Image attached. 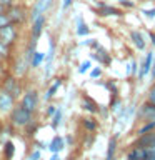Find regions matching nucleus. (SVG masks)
Wrapping results in <instances>:
<instances>
[{
  "label": "nucleus",
  "mask_w": 155,
  "mask_h": 160,
  "mask_svg": "<svg viewBox=\"0 0 155 160\" xmlns=\"http://www.w3.org/2000/svg\"><path fill=\"white\" fill-rule=\"evenodd\" d=\"M7 65H8V72L17 75L18 78H25L30 72V63L22 52L10 55V58L7 60Z\"/></svg>",
  "instance_id": "f257e3e1"
},
{
  "label": "nucleus",
  "mask_w": 155,
  "mask_h": 160,
  "mask_svg": "<svg viewBox=\"0 0 155 160\" xmlns=\"http://www.w3.org/2000/svg\"><path fill=\"white\" fill-rule=\"evenodd\" d=\"M5 13L8 17V22L15 25V27L22 28L23 25L28 23V10L25 8V5L17 3L15 2L13 5H10L8 8H5Z\"/></svg>",
  "instance_id": "f03ea898"
},
{
  "label": "nucleus",
  "mask_w": 155,
  "mask_h": 160,
  "mask_svg": "<svg viewBox=\"0 0 155 160\" xmlns=\"http://www.w3.org/2000/svg\"><path fill=\"white\" fill-rule=\"evenodd\" d=\"M23 78H18L17 75H13L12 72H5L3 73V77L0 78V87L5 88V90H8L10 93L13 95L15 98H17V102H18V98H20V95L23 93Z\"/></svg>",
  "instance_id": "7ed1b4c3"
},
{
  "label": "nucleus",
  "mask_w": 155,
  "mask_h": 160,
  "mask_svg": "<svg viewBox=\"0 0 155 160\" xmlns=\"http://www.w3.org/2000/svg\"><path fill=\"white\" fill-rule=\"evenodd\" d=\"M18 103L22 105L25 110H28L30 113L35 115L37 110H38V105H40V92H38V88H35V87L25 88L23 93L20 95V98H18Z\"/></svg>",
  "instance_id": "20e7f679"
},
{
  "label": "nucleus",
  "mask_w": 155,
  "mask_h": 160,
  "mask_svg": "<svg viewBox=\"0 0 155 160\" xmlns=\"http://www.w3.org/2000/svg\"><path fill=\"white\" fill-rule=\"evenodd\" d=\"M33 117L35 115L30 113L28 110H25L20 103H15V107L10 110V113H8V123L12 125L13 128H23Z\"/></svg>",
  "instance_id": "39448f33"
},
{
  "label": "nucleus",
  "mask_w": 155,
  "mask_h": 160,
  "mask_svg": "<svg viewBox=\"0 0 155 160\" xmlns=\"http://www.w3.org/2000/svg\"><path fill=\"white\" fill-rule=\"evenodd\" d=\"M18 40H20V28L18 27H15L12 23H7L3 27H0V42L5 47L13 50L15 45L18 43Z\"/></svg>",
  "instance_id": "423d86ee"
},
{
  "label": "nucleus",
  "mask_w": 155,
  "mask_h": 160,
  "mask_svg": "<svg viewBox=\"0 0 155 160\" xmlns=\"http://www.w3.org/2000/svg\"><path fill=\"white\" fill-rule=\"evenodd\" d=\"M95 15H98V17H117V18H122L123 17V10L120 7H115V5H110L107 2H103V0H95V8H92Z\"/></svg>",
  "instance_id": "0eeeda50"
},
{
  "label": "nucleus",
  "mask_w": 155,
  "mask_h": 160,
  "mask_svg": "<svg viewBox=\"0 0 155 160\" xmlns=\"http://www.w3.org/2000/svg\"><path fill=\"white\" fill-rule=\"evenodd\" d=\"M48 22V15H38L37 18L30 20V27H28V38L33 40H40V37L45 32V27H47Z\"/></svg>",
  "instance_id": "6e6552de"
},
{
  "label": "nucleus",
  "mask_w": 155,
  "mask_h": 160,
  "mask_svg": "<svg viewBox=\"0 0 155 160\" xmlns=\"http://www.w3.org/2000/svg\"><path fill=\"white\" fill-rule=\"evenodd\" d=\"M55 5V0H35L32 8L28 10V22L37 18L38 15H48Z\"/></svg>",
  "instance_id": "1a4fd4ad"
},
{
  "label": "nucleus",
  "mask_w": 155,
  "mask_h": 160,
  "mask_svg": "<svg viewBox=\"0 0 155 160\" xmlns=\"http://www.w3.org/2000/svg\"><path fill=\"white\" fill-rule=\"evenodd\" d=\"M88 58L95 60V62H97L98 65H102V67H110V65H112V60H113L112 53H110L103 45H100V47H97L95 50H90Z\"/></svg>",
  "instance_id": "9d476101"
},
{
  "label": "nucleus",
  "mask_w": 155,
  "mask_h": 160,
  "mask_svg": "<svg viewBox=\"0 0 155 160\" xmlns=\"http://www.w3.org/2000/svg\"><path fill=\"white\" fill-rule=\"evenodd\" d=\"M15 103H17V98L8 90L0 87V115H8L10 110L15 107Z\"/></svg>",
  "instance_id": "9b49d317"
},
{
  "label": "nucleus",
  "mask_w": 155,
  "mask_h": 160,
  "mask_svg": "<svg viewBox=\"0 0 155 160\" xmlns=\"http://www.w3.org/2000/svg\"><path fill=\"white\" fill-rule=\"evenodd\" d=\"M153 53H155L153 50H145L143 58L140 60V63H138V72H137L138 82H142V80L150 73V68H152V60H153Z\"/></svg>",
  "instance_id": "f8f14e48"
},
{
  "label": "nucleus",
  "mask_w": 155,
  "mask_h": 160,
  "mask_svg": "<svg viewBox=\"0 0 155 160\" xmlns=\"http://www.w3.org/2000/svg\"><path fill=\"white\" fill-rule=\"evenodd\" d=\"M128 38H130L132 45L138 50V52H145V50H147V38H145V33L142 32V30H135V28L130 30Z\"/></svg>",
  "instance_id": "ddd939ff"
},
{
  "label": "nucleus",
  "mask_w": 155,
  "mask_h": 160,
  "mask_svg": "<svg viewBox=\"0 0 155 160\" xmlns=\"http://www.w3.org/2000/svg\"><path fill=\"white\" fill-rule=\"evenodd\" d=\"M63 85V78L62 77H55V78H52V83L48 85L47 88H45V93L42 95V98H43V102H52V98L57 95V92H58V88Z\"/></svg>",
  "instance_id": "4468645a"
},
{
  "label": "nucleus",
  "mask_w": 155,
  "mask_h": 160,
  "mask_svg": "<svg viewBox=\"0 0 155 160\" xmlns=\"http://www.w3.org/2000/svg\"><path fill=\"white\" fill-rule=\"evenodd\" d=\"M80 107H82V110H85V112H88L90 115H97L100 105L95 102L90 95L82 93V95H80Z\"/></svg>",
  "instance_id": "2eb2a0df"
},
{
  "label": "nucleus",
  "mask_w": 155,
  "mask_h": 160,
  "mask_svg": "<svg viewBox=\"0 0 155 160\" xmlns=\"http://www.w3.org/2000/svg\"><path fill=\"white\" fill-rule=\"evenodd\" d=\"M90 33H92L90 25L85 22V18L82 15H77V17H75V35H77L78 38H85V37H88Z\"/></svg>",
  "instance_id": "dca6fc26"
},
{
  "label": "nucleus",
  "mask_w": 155,
  "mask_h": 160,
  "mask_svg": "<svg viewBox=\"0 0 155 160\" xmlns=\"http://www.w3.org/2000/svg\"><path fill=\"white\" fill-rule=\"evenodd\" d=\"M155 115V105L153 103H150V102H145L138 107V112H137V117L140 120H143V122H147V120H150Z\"/></svg>",
  "instance_id": "f3484780"
},
{
  "label": "nucleus",
  "mask_w": 155,
  "mask_h": 160,
  "mask_svg": "<svg viewBox=\"0 0 155 160\" xmlns=\"http://www.w3.org/2000/svg\"><path fill=\"white\" fill-rule=\"evenodd\" d=\"M65 147H67V143H65V138L62 137V135H53V138L47 143V150H50L52 153L63 152Z\"/></svg>",
  "instance_id": "a211bd4d"
},
{
  "label": "nucleus",
  "mask_w": 155,
  "mask_h": 160,
  "mask_svg": "<svg viewBox=\"0 0 155 160\" xmlns=\"http://www.w3.org/2000/svg\"><path fill=\"white\" fill-rule=\"evenodd\" d=\"M153 143H155V130L138 135V138L133 142L135 147H150V145H153Z\"/></svg>",
  "instance_id": "6ab92c4d"
},
{
  "label": "nucleus",
  "mask_w": 155,
  "mask_h": 160,
  "mask_svg": "<svg viewBox=\"0 0 155 160\" xmlns=\"http://www.w3.org/2000/svg\"><path fill=\"white\" fill-rule=\"evenodd\" d=\"M148 158V152L147 147H132V150L127 153V160H147Z\"/></svg>",
  "instance_id": "aec40b11"
},
{
  "label": "nucleus",
  "mask_w": 155,
  "mask_h": 160,
  "mask_svg": "<svg viewBox=\"0 0 155 160\" xmlns=\"http://www.w3.org/2000/svg\"><path fill=\"white\" fill-rule=\"evenodd\" d=\"M117 148H118V137L113 135L108 140V147H107V153H105V160H115L117 155Z\"/></svg>",
  "instance_id": "412c9836"
},
{
  "label": "nucleus",
  "mask_w": 155,
  "mask_h": 160,
  "mask_svg": "<svg viewBox=\"0 0 155 160\" xmlns=\"http://www.w3.org/2000/svg\"><path fill=\"white\" fill-rule=\"evenodd\" d=\"M62 120H63V107L62 105H57L53 115L50 117V127H52L53 130H57L60 125H62Z\"/></svg>",
  "instance_id": "4be33fe9"
},
{
  "label": "nucleus",
  "mask_w": 155,
  "mask_h": 160,
  "mask_svg": "<svg viewBox=\"0 0 155 160\" xmlns=\"http://www.w3.org/2000/svg\"><path fill=\"white\" fill-rule=\"evenodd\" d=\"M55 57H57V42H55V37H50L48 38V48L45 52L43 62H55Z\"/></svg>",
  "instance_id": "5701e85b"
},
{
  "label": "nucleus",
  "mask_w": 155,
  "mask_h": 160,
  "mask_svg": "<svg viewBox=\"0 0 155 160\" xmlns=\"http://www.w3.org/2000/svg\"><path fill=\"white\" fill-rule=\"evenodd\" d=\"M45 58V52H40V50H35L32 58H30V70H38L43 63Z\"/></svg>",
  "instance_id": "b1692460"
},
{
  "label": "nucleus",
  "mask_w": 155,
  "mask_h": 160,
  "mask_svg": "<svg viewBox=\"0 0 155 160\" xmlns=\"http://www.w3.org/2000/svg\"><path fill=\"white\" fill-rule=\"evenodd\" d=\"M23 130H25V135H27L28 138H32V137H35L37 135V132L40 130V123H38V120H35V117L30 120V122L23 127Z\"/></svg>",
  "instance_id": "393cba45"
},
{
  "label": "nucleus",
  "mask_w": 155,
  "mask_h": 160,
  "mask_svg": "<svg viewBox=\"0 0 155 160\" xmlns=\"http://www.w3.org/2000/svg\"><path fill=\"white\" fill-rule=\"evenodd\" d=\"M2 152H3V160H12L13 158V155H15V145L12 140H3V148H2Z\"/></svg>",
  "instance_id": "a878e982"
},
{
  "label": "nucleus",
  "mask_w": 155,
  "mask_h": 160,
  "mask_svg": "<svg viewBox=\"0 0 155 160\" xmlns=\"http://www.w3.org/2000/svg\"><path fill=\"white\" fill-rule=\"evenodd\" d=\"M82 127L87 130L88 133H93L95 130L98 128V120L93 117H83L82 118Z\"/></svg>",
  "instance_id": "bb28decb"
},
{
  "label": "nucleus",
  "mask_w": 155,
  "mask_h": 160,
  "mask_svg": "<svg viewBox=\"0 0 155 160\" xmlns=\"http://www.w3.org/2000/svg\"><path fill=\"white\" fill-rule=\"evenodd\" d=\"M108 110L115 115H118L123 110V102H122V98H120L118 95L117 97H112V100H110V103H108Z\"/></svg>",
  "instance_id": "cd10ccee"
},
{
  "label": "nucleus",
  "mask_w": 155,
  "mask_h": 160,
  "mask_svg": "<svg viewBox=\"0 0 155 160\" xmlns=\"http://www.w3.org/2000/svg\"><path fill=\"white\" fill-rule=\"evenodd\" d=\"M100 85H103V87L110 92L112 97H117L118 95V85H117V82H115L113 78H108V80H105V82H100Z\"/></svg>",
  "instance_id": "c85d7f7f"
},
{
  "label": "nucleus",
  "mask_w": 155,
  "mask_h": 160,
  "mask_svg": "<svg viewBox=\"0 0 155 160\" xmlns=\"http://www.w3.org/2000/svg\"><path fill=\"white\" fill-rule=\"evenodd\" d=\"M87 73H88L90 80H100L103 77V67H102V65H97V67H93V65H92V68H90Z\"/></svg>",
  "instance_id": "c756f323"
},
{
  "label": "nucleus",
  "mask_w": 155,
  "mask_h": 160,
  "mask_svg": "<svg viewBox=\"0 0 155 160\" xmlns=\"http://www.w3.org/2000/svg\"><path fill=\"white\" fill-rule=\"evenodd\" d=\"M92 65H93V63H92V60H90V58H85V60H82V62L78 63L77 72H78L80 75H85L90 68H92Z\"/></svg>",
  "instance_id": "7c9ffc66"
},
{
  "label": "nucleus",
  "mask_w": 155,
  "mask_h": 160,
  "mask_svg": "<svg viewBox=\"0 0 155 160\" xmlns=\"http://www.w3.org/2000/svg\"><path fill=\"white\" fill-rule=\"evenodd\" d=\"M118 2V7L122 10H133L137 8V2L135 0H117Z\"/></svg>",
  "instance_id": "2f4dec72"
},
{
  "label": "nucleus",
  "mask_w": 155,
  "mask_h": 160,
  "mask_svg": "<svg viewBox=\"0 0 155 160\" xmlns=\"http://www.w3.org/2000/svg\"><path fill=\"white\" fill-rule=\"evenodd\" d=\"M152 130H155V122H145L142 127H140L137 130V135H142V133H147V132H152Z\"/></svg>",
  "instance_id": "473e14b6"
},
{
  "label": "nucleus",
  "mask_w": 155,
  "mask_h": 160,
  "mask_svg": "<svg viewBox=\"0 0 155 160\" xmlns=\"http://www.w3.org/2000/svg\"><path fill=\"white\" fill-rule=\"evenodd\" d=\"M13 53V50H10L8 47H5V45L0 42V58L2 60H5V62H7V60L10 58V55Z\"/></svg>",
  "instance_id": "72a5a7b5"
},
{
  "label": "nucleus",
  "mask_w": 155,
  "mask_h": 160,
  "mask_svg": "<svg viewBox=\"0 0 155 160\" xmlns=\"http://www.w3.org/2000/svg\"><path fill=\"white\" fill-rule=\"evenodd\" d=\"M140 13H142L145 18L153 20L155 18V7H152V8H140Z\"/></svg>",
  "instance_id": "f704fd0d"
},
{
  "label": "nucleus",
  "mask_w": 155,
  "mask_h": 160,
  "mask_svg": "<svg viewBox=\"0 0 155 160\" xmlns=\"http://www.w3.org/2000/svg\"><path fill=\"white\" fill-rule=\"evenodd\" d=\"M27 160H42V150H38V148H32V152L28 153Z\"/></svg>",
  "instance_id": "c9c22d12"
},
{
  "label": "nucleus",
  "mask_w": 155,
  "mask_h": 160,
  "mask_svg": "<svg viewBox=\"0 0 155 160\" xmlns=\"http://www.w3.org/2000/svg\"><path fill=\"white\" fill-rule=\"evenodd\" d=\"M138 72V62L135 58H130V77H137Z\"/></svg>",
  "instance_id": "e433bc0d"
},
{
  "label": "nucleus",
  "mask_w": 155,
  "mask_h": 160,
  "mask_svg": "<svg viewBox=\"0 0 155 160\" xmlns=\"http://www.w3.org/2000/svg\"><path fill=\"white\" fill-rule=\"evenodd\" d=\"M147 102H150V103L155 105V82L152 83V87H150L148 92H147Z\"/></svg>",
  "instance_id": "4c0bfd02"
},
{
  "label": "nucleus",
  "mask_w": 155,
  "mask_h": 160,
  "mask_svg": "<svg viewBox=\"0 0 155 160\" xmlns=\"http://www.w3.org/2000/svg\"><path fill=\"white\" fill-rule=\"evenodd\" d=\"M73 2L75 0H62V2H60V10H62V12H67V10L73 5Z\"/></svg>",
  "instance_id": "58836bf2"
},
{
  "label": "nucleus",
  "mask_w": 155,
  "mask_h": 160,
  "mask_svg": "<svg viewBox=\"0 0 155 160\" xmlns=\"http://www.w3.org/2000/svg\"><path fill=\"white\" fill-rule=\"evenodd\" d=\"M55 108H57V105H53V103H50L48 102V105H47V108H45V117H52L53 115V112H55Z\"/></svg>",
  "instance_id": "ea45409f"
},
{
  "label": "nucleus",
  "mask_w": 155,
  "mask_h": 160,
  "mask_svg": "<svg viewBox=\"0 0 155 160\" xmlns=\"http://www.w3.org/2000/svg\"><path fill=\"white\" fill-rule=\"evenodd\" d=\"M7 23H10L8 17H7V13H5V10H2V12H0V27H3V25H7Z\"/></svg>",
  "instance_id": "a19ab883"
},
{
  "label": "nucleus",
  "mask_w": 155,
  "mask_h": 160,
  "mask_svg": "<svg viewBox=\"0 0 155 160\" xmlns=\"http://www.w3.org/2000/svg\"><path fill=\"white\" fill-rule=\"evenodd\" d=\"M33 145H35V148H38V150H47V143L42 142V140H33Z\"/></svg>",
  "instance_id": "79ce46f5"
},
{
  "label": "nucleus",
  "mask_w": 155,
  "mask_h": 160,
  "mask_svg": "<svg viewBox=\"0 0 155 160\" xmlns=\"http://www.w3.org/2000/svg\"><path fill=\"white\" fill-rule=\"evenodd\" d=\"M13 3H15V0H0V7H2L3 10L8 8L10 5H13Z\"/></svg>",
  "instance_id": "37998d69"
},
{
  "label": "nucleus",
  "mask_w": 155,
  "mask_h": 160,
  "mask_svg": "<svg viewBox=\"0 0 155 160\" xmlns=\"http://www.w3.org/2000/svg\"><path fill=\"white\" fill-rule=\"evenodd\" d=\"M147 35H148V38H150L152 47H155V30H147Z\"/></svg>",
  "instance_id": "c03bdc74"
},
{
  "label": "nucleus",
  "mask_w": 155,
  "mask_h": 160,
  "mask_svg": "<svg viewBox=\"0 0 155 160\" xmlns=\"http://www.w3.org/2000/svg\"><path fill=\"white\" fill-rule=\"evenodd\" d=\"M90 42H92V38H90V37H85V40H80V42H78V47H88Z\"/></svg>",
  "instance_id": "a18cd8bd"
},
{
  "label": "nucleus",
  "mask_w": 155,
  "mask_h": 160,
  "mask_svg": "<svg viewBox=\"0 0 155 160\" xmlns=\"http://www.w3.org/2000/svg\"><path fill=\"white\" fill-rule=\"evenodd\" d=\"M150 77H152V80H155V53H153V60H152V68H150Z\"/></svg>",
  "instance_id": "49530a36"
},
{
  "label": "nucleus",
  "mask_w": 155,
  "mask_h": 160,
  "mask_svg": "<svg viewBox=\"0 0 155 160\" xmlns=\"http://www.w3.org/2000/svg\"><path fill=\"white\" fill-rule=\"evenodd\" d=\"M50 160H62V158H60V153H52Z\"/></svg>",
  "instance_id": "de8ad7c7"
},
{
  "label": "nucleus",
  "mask_w": 155,
  "mask_h": 160,
  "mask_svg": "<svg viewBox=\"0 0 155 160\" xmlns=\"http://www.w3.org/2000/svg\"><path fill=\"white\" fill-rule=\"evenodd\" d=\"M138 3H145V2H155V0H137Z\"/></svg>",
  "instance_id": "09e8293b"
},
{
  "label": "nucleus",
  "mask_w": 155,
  "mask_h": 160,
  "mask_svg": "<svg viewBox=\"0 0 155 160\" xmlns=\"http://www.w3.org/2000/svg\"><path fill=\"white\" fill-rule=\"evenodd\" d=\"M147 122H148V120H147ZM150 122H155V115H153V117H152V118H150Z\"/></svg>",
  "instance_id": "8fccbe9b"
},
{
  "label": "nucleus",
  "mask_w": 155,
  "mask_h": 160,
  "mask_svg": "<svg viewBox=\"0 0 155 160\" xmlns=\"http://www.w3.org/2000/svg\"><path fill=\"white\" fill-rule=\"evenodd\" d=\"M2 10H3V8H2V7H0V12H2Z\"/></svg>",
  "instance_id": "3c124183"
},
{
  "label": "nucleus",
  "mask_w": 155,
  "mask_h": 160,
  "mask_svg": "<svg viewBox=\"0 0 155 160\" xmlns=\"http://www.w3.org/2000/svg\"><path fill=\"white\" fill-rule=\"evenodd\" d=\"M68 160H73V158H72V157H70V158H68Z\"/></svg>",
  "instance_id": "603ef678"
},
{
  "label": "nucleus",
  "mask_w": 155,
  "mask_h": 160,
  "mask_svg": "<svg viewBox=\"0 0 155 160\" xmlns=\"http://www.w3.org/2000/svg\"><path fill=\"white\" fill-rule=\"evenodd\" d=\"M92 2H95V0H92Z\"/></svg>",
  "instance_id": "864d4df0"
},
{
  "label": "nucleus",
  "mask_w": 155,
  "mask_h": 160,
  "mask_svg": "<svg viewBox=\"0 0 155 160\" xmlns=\"http://www.w3.org/2000/svg\"><path fill=\"white\" fill-rule=\"evenodd\" d=\"M153 82H155V80H153Z\"/></svg>",
  "instance_id": "5fc2aeb1"
},
{
  "label": "nucleus",
  "mask_w": 155,
  "mask_h": 160,
  "mask_svg": "<svg viewBox=\"0 0 155 160\" xmlns=\"http://www.w3.org/2000/svg\"><path fill=\"white\" fill-rule=\"evenodd\" d=\"M0 60H2V58H0Z\"/></svg>",
  "instance_id": "6e6d98bb"
}]
</instances>
